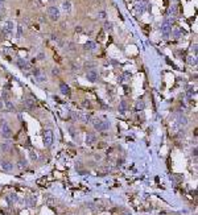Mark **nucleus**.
<instances>
[{"instance_id":"f257e3e1","label":"nucleus","mask_w":198,"mask_h":215,"mask_svg":"<svg viewBox=\"0 0 198 215\" xmlns=\"http://www.w3.org/2000/svg\"><path fill=\"white\" fill-rule=\"evenodd\" d=\"M94 127H95V129H98V131H106V129H108L110 123H108L107 120L95 119L94 120Z\"/></svg>"},{"instance_id":"f03ea898","label":"nucleus","mask_w":198,"mask_h":215,"mask_svg":"<svg viewBox=\"0 0 198 215\" xmlns=\"http://www.w3.org/2000/svg\"><path fill=\"white\" fill-rule=\"evenodd\" d=\"M48 16L50 17V20L52 21H57L58 18H59V11H58V8L57 7H49L48 8Z\"/></svg>"},{"instance_id":"7ed1b4c3","label":"nucleus","mask_w":198,"mask_h":215,"mask_svg":"<svg viewBox=\"0 0 198 215\" xmlns=\"http://www.w3.org/2000/svg\"><path fill=\"white\" fill-rule=\"evenodd\" d=\"M53 143V132L52 129H45L44 131V144L45 147H50Z\"/></svg>"},{"instance_id":"20e7f679","label":"nucleus","mask_w":198,"mask_h":215,"mask_svg":"<svg viewBox=\"0 0 198 215\" xmlns=\"http://www.w3.org/2000/svg\"><path fill=\"white\" fill-rule=\"evenodd\" d=\"M86 78H87V81H90V82H98V79H99V74L96 73V70H89V71L86 73Z\"/></svg>"},{"instance_id":"39448f33","label":"nucleus","mask_w":198,"mask_h":215,"mask_svg":"<svg viewBox=\"0 0 198 215\" xmlns=\"http://www.w3.org/2000/svg\"><path fill=\"white\" fill-rule=\"evenodd\" d=\"M62 9H63V12H65L66 15H70L71 11H73L71 1H69V0H65V1L62 3Z\"/></svg>"},{"instance_id":"423d86ee","label":"nucleus","mask_w":198,"mask_h":215,"mask_svg":"<svg viewBox=\"0 0 198 215\" xmlns=\"http://www.w3.org/2000/svg\"><path fill=\"white\" fill-rule=\"evenodd\" d=\"M0 166H1V169H3V170H5V172H11V170L13 169L12 162L7 161V160H3L1 162H0Z\"/></svg>"},{"instance_id":"0eeeda50","label":"nucleus","mask_w":198,"mask_h":215,"mask_svg":"<svg viewBox=\"0 0 198 215\" xmlns=\"http://www.w3.org/2000/svg\"><path fill=\"white\" fill-rule=\"evenodd\" d=\"M11 133H12L11 127L4 123V124H3V127H1V135H3V137H9V136H11Z\"/></svg>"},{"instance_id":"6e6552de","label":"nucleus","mask_w":198,"mask_h":215,"mask_svg":"<svg viewBox=\"0 0 198 215\" xmlns=\"http://www.w3.org/2000/svg\"><path fill=\"white\" fill-rule=\"evenodd\" d=\"M17 66H19L21 70H29L30 69V65L26 62V61H24V59H19V61H17Z\"/></svg>"},{"instance_id":"1a4fd4ad","label":"nucleus","mask_w":198,"mask_h":215,"mask_svg":"<svg viewBox=\"0 0 198 215\" xmlns=\"http://www.w3.org/2000/svg\"><path fill=\"white\" fill-rule=\"evenodd\" d=\"M59 90H61V92L63 95H70V87H69L67 85H65V83H61L59 85Z\"/></svg>"},{"instance_id":"9d476101","label":"nucleus","mask_w":198,"mask_h":215,"mask_svg":"<svg viewBox=\"0 0 198 215\" xmlns=\"http://www.w3.org/2000/svg\"><path fill=\"white\" fill-rule=\"evenodd\" d=\"M170 30H172V28H170V24H169V21H165L164 24L161 25V32H163L164 34H168Z\"/></svg>"},{"instance_id":"9b49d317","label":"nucleus","mask_w":198,"mask_h":215,"mask_svg":"<svg viewBox=\"0 0 198 215\" xmlns=\"http://www.w3.org/2000/svg\"><path fill=\"white\" fill-rule=\"evenodd\" d=\"M83 48L86 50H95L96 49V44L94 42V41H87V42L83 45Z\"/></svg>"},{"instance_id":"f8f14e48","label":"nucleus","mask_w":198,"mask_h":215,"mask_svg":"<svg viewBox=\"0 0 198 215\" xmlns=\"http://www.w3.org/2000/svg\"><path fill=\"white\" fill-rule=\"evenodd\" d=\"M25 106L28 107V108H34V106H36V102L34 99H30V98H28V99H25Z\"/></svg>"},{"instance_id":"ddd939ff","label":"nucleus","mask_w":198,"mask_h":215,"mask_svg":"<svg viewBox=\"0 0 198 215\" xmlns=\"http://www.w3.org/2000/svg\"><path fill=\"white\" fill-rule=\"evenodd\" d=\"M3 29H5L7 32L12 33V32H13V22H12V21H7V22H5V26H4Z\"/></svg>"},{"instance_id":"4468645a","label":"nucleus","mask_w":198,"mask_h":215,"mask_svg":"<svg viewBox=\"0 0 198 215\" xmlns=\"http://www.w3.org/2000/svg\"><path fill=\"white\" fill-rule=\"evenodd\" d=\"M4 103H5V108H7L8 111H15V104H13L12 102L7 100V102H4Z\"/></svg>"},{"instance_id":"2eb2a0df","label":"nucleus","mask_w":198,"mask_h":215,"mask_svg":"<svg viewBox=\"0 0 198 215\" xmlns=\"http://www.w3.org/2000/svg\"><path fill=\"white\" fill-rule=\"evenodd\" d=\"M103 28H104V30H106V32H111V30H112V22L106 21V22H104V25H103Z\"/></svg>"},{"instance_id":"dca6fc26","label":"nucleus","mask_w":198,"mask_h":215,"mask_svg":"<svg viewBox=\"0 0 198 215\" xmlns=\"http://www.w3.org/2000/svg\"><path fill=\"white\" fill-rule=\"evenodd\" d=\"M95 141V136L93 133H90V135H87V137H86V143L87 144H93Z\"/></svg>"},{"instance_id":"f3484780","label":"nucleus","mask_w":198,"mask_h":215,"mask_svg":"<svg viewBox=\"0 0 198 215\" xmlns=\"http://www.w3.org/2000/svg\"><path fill=\"white\" fill-rule=\"evenodd\" d=\"M34 81H37V82H40V83H42V82H46V77H44L42 74H40V75L34 77Z\"/></svg>"},{"instance_id":"a211bd4d","label":"nucleus","mask_w":198,"mask_h":215,"mask_svg":"<svg viewBox=\"0 0 198 215\" xmlns=\"http://www.w3.org/2000/svg\"><path fill=\"white\" fill-rule=\"evenodd\" d=\"M1 98H3V100H4V102L9 100V94H8V91H7V90H4V91H3V94H1Z\"/></svg>"},{"instance_id":"6ab92c4d","label":"nucleus","mask_w":198,"mask_h":215,"mask_svg":"<svg viewBox=\"0 0 198 215\" xmlns=\"http://www.w3.org/2000/svg\"><path fill=\"white\" fill-rule=\"evenodd\" d=\"M66 49H67V50H75V49H77V45H75L74 42H69V44L66 45Z\"/></svg>"},{"instance_id":"aec40b11","label":"nucleus","mask_w":198,"mask_h":215,"mask_svg":"<svg viewBox=\"0 0 198 215\" xmlns=\"http://www.w3.org/2000/svg\"><path fill=\"white\" fill-rule=\"evenodd\" d=\"M178 123H180V124H184V125H185V124L188 123V119L185 118V116H180V118H178Z\"/></svg>"},{"instance_id":"412c9836","label":"nucleus","mask_w":198,"mask_h":215,"mask_svg":"<svg viewBox=\"0 0 198 215\" xmlns=\"http://www.w3.org/2000/svg\"><path fill=\"white\" fill-rule=\"evenodd\" d=\"M85 67H86V69L93 70V69L95 67V63H93V62H86V63H85Z\"/></svg>"},{"instance_id":"4be33fe9","label":"nucleus","mask_w":198,"mask_h":215,"mask_svg":"<svg viewBox=\"0 0 198 215\" xmlns=\"http://www.w3.org/2000/svg\"><path fill=\"white\" fill-rule=\"evenodd\" d=\"M29 157H30V160H32V161H36V160H37V155H36V153H34L33 151H30V152H29Z\"/></svg>"},{"instance_id":"5701e85b","label":"nucleus","mask_w":198,"mask_h":215,"mask_svg":"<svg viewBox=\"0 0 198 215\" xmlns=\"http://www.w3.org/2000/svg\"><path fill=\"white\" fill-rule=\"evenodd\" d=\"M22 36V25H17V37H20Z\"/></svg>"},{"instance_id":"b1692460","label":"nucleus","mask_w":198,"mask_h":215,"mask_svg":"<svg viewBox=\"0 0 198 215\" xmlns=\"http://www.w3.org/2000/svg\"><path fill=\"white\" fill-rule=\"evenodd\" d=\"M106 16H107L106 11H100V12L98 13V18H106Z\"/></svg>"},{"instance_id":"393cba45","label":"nucleus","mask_w":198,"mask_h":215,"mask_svg":"<svg viewBox=\"0 0 198 215\" xmlns=\"http://www.w3.org/2000/svg\"><path fill=\"white\" fill-rule=\"evenodd\" d=\"M52 74H53V75H58V74H59V69L58 67H53L52 69Z\"/></svg>"},{"instance_id":"a878e982","label":"nucleus","mask_w":198,"mask_h":215,"mask_svg":"<svg viewBox=\"0 0 198 215\" xmlns=\"http://www.w3.org/2000/svg\"><path fill=\"white\" fill-rule=\"evenodd\" d=\"M0 149H1L3 152H7L8 149H9V147H8L7 144H3V145H0Z\"/></svg>"},{"instance_id":"bb28decb","label":"nucleus","mask_w":198,"mask_h":215,"mask_svg":"<svg viewBox=\"0 0 198 215\" xmlns=\"http://www.w3.org/2000/svg\"><path fill=\"white\" fill-rule=\"evenodd\" d=\"M26 164H28V162H26L25 160H20V162H19V166H20V168H25V166H26Z\"/></svg>"},{"instance_id":"cd10ccee","label":"nucleus","mask_w":198,"mask_h":215,"mask_svg":"<svg viewBox=\"0 0 198 215\" xmlns=\"http://www.w3.org/2000/svg\"><path fill=\"white\" fill-rule=\"evenodd\" d=\"M32 73H33V77H37V75H40V70L38 69H33V71H32Z\"/></svg>"},{"instance_id":"c85d7f7f","label":"nucleus","mask_w":198,"mask_h":215,"mask_svg":"<svg viewBox=\"0 0 198 215\" xmlns=\"http://www.w3.org/2000/svg\"><path fill=\"white\" fill-rule=\"evenodd\" d=\"M137 108H139V110L144 108V102H137Z\"/></svg>"},{"instance_id":"c756f323","label":"nucleus","mask_w":198,"mask_h":215,"mask_svg":"<svg viewBox=\"0 0 198 215\" xmlns=\"http://www.w3.org/2000/svg\"><path fill=\"white\" fill-rule=\"evenodd\" d=\"M82 30H83V29H82L81 26H77V28H75V32H77V33H82Z\"/></svg>"},{"instance_id":"7c9ffc66","label":"nucleus","mask_w":198,"mask_h":215,"mask_svg":"<svg viewBox=\"0 0 198 215\" xmlns=\"http://www.w3.org/2000/svg\"><path fill=\"white\" fill-rule=\"evenodd\" d=\"M37 58H38V59H44V58H45V54H44V53H40Z\"/></svg>"},{"instance_id":"2f4dec72","label":"nucleus","mask_w":198,"mask_h":215,"mask_svg":"<svg viewBox=\"0 0 198 215\" xmlns=\"http://www.w3.org/2000/svg\"><path fill=\"white\" fill-rule=\"evenodd\" d=\"M83 106L85 107H90V102L89 100H83Z\"/></svg>"},{"instance_id":"473e14b6","label":"nucleus","mask_w":198,"mask_h":215,"mask_svg":"<svg viewBox=\"0 0 198 215\" xmlns=\"http://www.w3.org/2000/svg\"><path fill=\"white\" fill-rule=\"evenodd\" d=\"M70 133L73 137H75V132H74V128H70Z\"/></svg>"},{"instance_id":"72a5a7b5","label":"nucleus","mask_w":198,"mask_h":215,"mask_svg":"<svg viewBox=\"0 0 198 215\" xmlns=\"http://www.w3.org/2000/svg\"><path fill=\"white\" fill-rule=\"evenodd\" d=\"M71 66H73V67H71L73 70H79V67H78V66H75V65H71Z\"/></svg>"},{"instance_id":"f704fd0d","label":"nucleus","mask_w":198,"mask_h":215,"mask_svg":"<svg viewBox=\"0 0 198 215\" xmlns=\"http://www.w3.org/2000/svg\"><path fill=\"white\" fill-rule=\"evenodd\" d=\"M66 26H67V25H66V22H62V25H61V28H62V29H65Z\"/></svg>"},{"instance_id":"c9c22d12","label":"nucleus","mask_w":198,"mask_h":215,"mask_svg":"<svg viewBox=\"0 0 198 215\" xmlns=\"http://www.w3.org/2000/svg\"><path fill=\"white\" fill-rule=\"evenodd\" d=\"M120 106L123 107V108H126V102H123V100H122V103H120Z\"/></svg>"},{"instance_id":"e433bc0d","label":"nucleus","mask_w":198,"mask_h":215,"mask_svg":"<svg viewBox=\"0 0 198 215\" xmlns=\"http://www.w3.org/2000/svg\"><path fill=\"white\" fill-rule=\"evenodd\" d=\"M1 107H3V103H1V100H0V108H1Z\"/></svg>"},{"instance_id":"4c0bfd02","label":"nucleus","mask_w":198,"mask_h":215,"mask_svg":"<svg viewBox=\"0 0 198 215\" xmlns=\"http://www.w3.org/2000/svg\"><path fill=\"white\" fill-rule=\"evenodd\" d=\"M0 3H4V0H0Z\"/></svg>"},{"instance_id":"58836bf2","label":"nucleus","mask_w":198,"mask_h":215,"mask_svg":"<svg viewBox=\"0 0 198 215\" xmlns=\"http://www.w3.org/2000/svg\"><path fill=\"white\" fill-rule=\"evenodd\" d=\"M0 152H1V149H0Z\"/></svg>"}]
</instances>
